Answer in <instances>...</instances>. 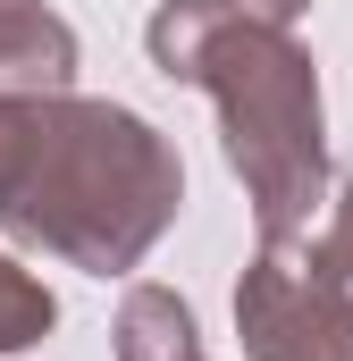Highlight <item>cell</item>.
I'll use <instances>...</instances> for the list:
<instances>
[{"mask_svg":"<svg viewBox=\"0 0 353 361\" xmlns=\"http://www.w3.org/2000/svg\"><path fill=\"white\" fill-rule=\"evenodd\" d=\"M185 210L176 143L85 92H0V227L85 277H126Z\"/></svg>","mask_w":353,"mask_h":361,"instance_id":"1","label":"cell"},{"mask_svg":"<svg viewBox=\"0 0 353 361\" xmlns=\"http://www.w3.org/2000/svg\"><path fill=\"white\" fill-rule=\"evenodd\" d=\"M152 68L219 101L227 169L253 193L261 244H303L328 210V118H320V68L244 0H160L143 25Z\"/></svg>","mask_w":353,"mask_h":361,"instance_id":"2","label":"cell"},{"mask_svg":"<svg viewBox=\"0 0 353 361\" xmlns=\"http://www.w3.org/2000/svg\"><path fill=\"white\" fill-rule=\"evenodd\" d=\"M244 361H353V294L311 261V244H261L236 286Z\"/></svg>","mask_w":353,"mask_h":361,"instance_id":"3","label":"cell"},{"mask_svg":"<svg viewBox=\"0 0 353 361\" xmlns=\"http://www.w3.org/2000/svg\"><path fill=\"white\" fill-rule=\"evenodd\" d=\"M76 85V34L42 0H0V92H68Z\"/></svg>","mask_w":353,"mask_h":361,"instance_id":"4","label":"cell"},{"mask_svg":"<svg viewBox=\"0 0 353 361\" xmlns=\"http://www.w3.org/2000/svg\"><path fill=\"white\" fill-rule=\"evenodd\" d=\"M118 361H202V336H193V311L169 286H126L118 302Z\"/></svg>","mask_w":353,"mask_h":361,"instance_id":"5","label":"cell"},{"mask_svg":"<svg viewBox=\"0 0 353 361\" xmlns=\"http://www.w3.org/2000/svg\"><path fill=\"white\" fill-rule=\"evenodd\" d=\"M51 328H59V302H51V286L0 252V353H34Z\"/></svg>","mask_w":353,"mask_h":361,"instance_id":"6","label":"cell"},{"mask_svg":"<svg viewBox=\"0 0 353 361\" xmlns=\"http://www.w3.org/2000/svg\"><path fill=\"white\" fill-rule=\"evenodd\" d=\"M311 261H320V269H328V277H337V286L353 294V185L337 193V202H328V227H320Z\"/></svg>","mask_w":353,"mask_h":361,"instance_id":"7","label":"cell"},{"mask_svg":"<svg viewBox=\"0 0 353 361\" xmlns=\"http://www.w3.org/2000/svg\"><path fill=\"white\" fill-rule=\"evenodd\" d=\"M244 8H261V17H277V25H286V17H303L311 0H244Z\"/></svg>","mask_w":353,"mask_h":361,"instance_id":"8","label":"cell"}]
</instances>
